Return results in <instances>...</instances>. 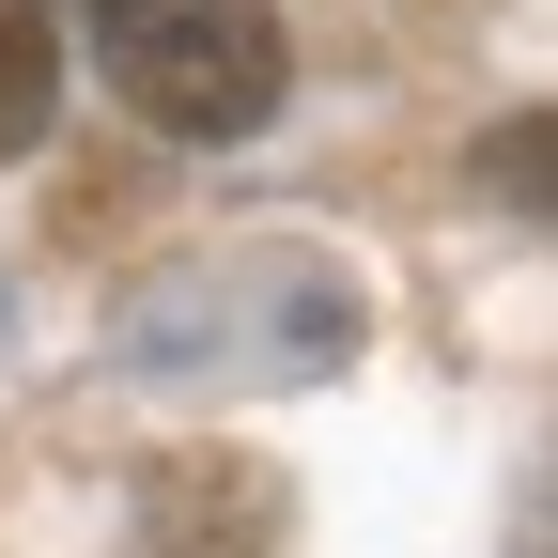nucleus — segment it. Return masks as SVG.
Listing matches in <instances>:
<instances>
[{"label":"nucleus","mask_w":558,"mask_h":558,"mask_svg":"<svg viewBox=\"0 0 558 558\" xmlns=\"http://www.w3.org/2000/svg\"><path fill=\"white\" fill-rule=\"evenodd\" d=\"M109 94L156 124V140H264L279 124V0H78Z\"/></svg>","instance_id":"nucleus-1"},{"label":"nucleus","mask_w":558,"mask_h":558,"mask_svg":"<svg viewBox=\"0 0 558 558\" xmlns=\"http://www.w3.org/2000/svg\"><path fill=\"white\" fill-rule=\"evenodd\" d=\"M62 109V32H47V0H0V156H32Z\"/></svg>","instance_id":"nucleus-2"}]
</instances>
